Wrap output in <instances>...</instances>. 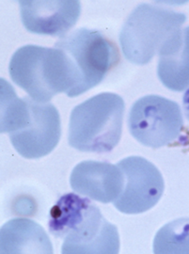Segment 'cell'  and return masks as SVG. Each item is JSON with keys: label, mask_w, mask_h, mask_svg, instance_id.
<instances>
[{"label": "cell", "mask_w": 189, "mask_h": 254, "mask_svg": "<svg viewBox=\"0 0 189 254\" xmlns=\"http://www.w3.org/2000/svg\"><path fill=\"white\" fill-rule=\"evenodd\" d=\"M117 165L124 173L125 185L114 206L124 214L135 215L156 205L165 190L160 171L141 156L126 157Z\"/></svg>", "instance_id": "cell-8"}, {"label": "cell", "mask_w": 189, "mask_h": 254, "mask_svg": "<svg viewBox=\"0 0 189 254\" xmlns=\"http://www.w3.org/2000/svg\"><path fill=\"white\" fill-rule=\"evenodd\" d=\"M49 232L63 240V254H117L120 236L115 225L89 199L68 193L50 211Z\"/></svg>", "instance_id": "cell-2"}, {"label": "cell", "mask_w": 189, "mask_h": 254, "mask_svg": "<svg viewBox=\"0 0 189 254\" xmlns=\"http://www.w3.org/2000/svg\"><path fill=\"white\" fill-rule=\"evenodd\" d=\"M183 109L186 117L189 121V88L187 90L184 94V98H183Z\"/></svg>", "instance_id": "cell-14"}, {"label": "cell", "mask_w": 189, "mask_h": 254, "mask_svg": "<svg viewBox=\"0 0 189 254\" xmlns=\"http://www.w3.org/2000/svg\"><path fill=\"white\" fill-rule=\"evenodd\" d=\"M157 75L169 90L180 91L189 88V27L171 37L158 53Z\"/></svg>", "instance_id": "cell-11"}, {"label": "cell", "mask_w": 189, "mask_h": 254, "mask_svg": "<svg viewBox=\"0 0 189 254\" xmlns=\"http://www.w3.org/2000/svg\"><path fill=\"white\" fill-rule=\"evenodd\" d=\"M1 133H8L16 152L27 159L50 154L62 136L61 116L50 103L19 98L7 81L1 84Z\"/></svg>", "instance_id": "cell-1"}, {"label": "cell", "mask_w": 189, "mask_h": 254, "mask_svg": "<svg viewBox=\"0 0 189 254\" xmlns=\"http://www.w3.org/2000/svg\"><path fill=\"white\" fill-rule=\"evenodd\" d=\"M70 184L74 192L102 203H109L121 195L125 176L118 165L87 160L73 168Z\"/></svg>", "instance_id": "cell-10"}, {"label": "cell", "mask_w": 189, "mask_h": 254, "mask_svg": "<svg viewBox=\"0 0 189 254\" xmlns=\"http://www.w3.org/2000/svg\"><path fill=\"white\" fill-rule=\"evenodd\" d=\"M155 254H189V218L164 225L153 240Z\"/></svg>", "instance_id": "cell-13"}, {"label": "cell", "mask_w": 189, "mask_h": 254, "mask_svg": "<svg viewBox=\"0 0 189 254\" xmlns=\"http://www.w3.org/2000/svg\"><path fill=\"white\" fill-rule=\"evenodd\" d=\"M182 12L141 4L127 17L120 33L126 60L136 65L149 64L186 23Z\"/></svg>", "instance_id": "cell-5"}, {"label": "cell", "mask_w": 189, "mask_h": 254, "mask_svg": "<svg viewBox=\"0 0 189 254\" xmlns=\"http://www.w3.org/2000/svg\"><path fill=\"white\" fill-rule=\"evenodd\" d=\"M9 72L11 80L39 103H48L63 92L74 97L76 74L62 49L34 45L20 47L10 59Z\"/></svg>", "instance_id": "cell-3"}, {"label": "cell", "mask_w": 189, "mask_h": 254, "mask_svg": "<svg viewBox=\"0 0 189 254\" xmlns=\"http://www.w3.org/2000/svg\"><path fill=\"white\" fill-rule=\"evenodd\" d=\"M126 104L123 97L103 92L72 109L68 143L84 153L105 154L120 142Z\"/></svg>", "instance_id": "cell-4"}, {"label": "cell", "mask_w": 189, "mask_h": 254, "mask_svg": "<svg viewBox=\"0 0 189 254\" xmlns=\"http://www.w3.org/2000/svg\"><path fill=\"white\" fill-rule=\"evenodd\" d=\"M69 57L76 74L74 97L96 87L113 70L120 60L117 47L102 32L78 28L55 45Z\"/></svg>", "instance_id": "cell-6"}, {"label": "cell", "mask_w": 189, "mask_h": 254, "mask_svg": "<svg viewBox=\"0 0 189 254\" xmlns=\"http://www.w3.org/2000/svg\"><path fill=\"white\" fill-rule=\"evenodd\" d=\"M0 254H53V246L44 228L28 218H13L0 232Z\"/></svg>", "instance_id": "cell-12"}, {"label": "cell", "mask_w": 189, "mask_h": 254, "mask_svg": "<svg viewBox=\"0 0 189 254\" xmlns=\"http://www.w3.org/2000/svg\"><path fill=\"white\" fill-rule=\"evenodd\" d=\"M18 3L24 27L40 35L66 36L81 13L77 0H21Z\"/></svg>", "instance_id": "cell-9"}, {"label": "cell", "mask_w": 189, "mask_h": 254, "mask_svg": "<svg viewBox=\"0 0 189 254\" xmlns=\"http://www.w3.org/2000/svg\"><path fill=\"white\" fill-rule=\"evenodd\" d=\"M127 125L140 144L158 149L177 139L184 121L176 102L152 94L135 101L128 114Z\"/></svg>", "instance_id": "cell-7"}]
</instances>
